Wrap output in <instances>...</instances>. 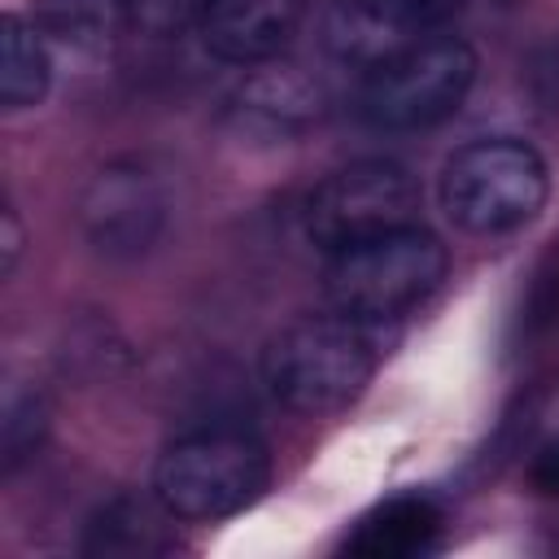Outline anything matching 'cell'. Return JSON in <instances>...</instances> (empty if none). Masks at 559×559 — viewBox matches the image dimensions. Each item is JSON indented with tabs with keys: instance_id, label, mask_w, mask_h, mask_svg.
Segmentation results:
<instances>
[{
	"instance_id": "obj_1",
	"label": "cell",
	"mask_w": 559,
	"mask_h": 559,
	"mask_svg": "<svg viewBox=\"0 0 559 559\" xmlns=\"http://www.w3.org/2000/svg\"><path fill=\"white\" fill-rule=\"evenodd\" d=\"M384 323L354 314H301L262 349V384L297 415H332L349 406L384 358Z\"/></svg>"
},
{
	"instance_id": "obj_2",
	"label": "cell",
	"mask_w": 559,
	"mask_h": 559,
	"mask_svg": "<svg viewBox=\"0 0 559 559\" xmlns=\"http://www.w3.org/2000/svg\"><path fill=\"white\" fill-rule=\"evenodd\" d=\"M550 197L542 153L515 135H489L454 148L437 179L445 218L467 236H507L528 227Z\"/></svg>"
},
{
	"instance_id": "obj_3",
	"label": "cell",
	"mask_w": 559,
	"mask_h": 559,
	"mask_svg": "<svg viewBox=\"0 0 559 559\" xmlns=\"http://www.w3.org/2000/svg\"><path fill=\"white\" fill-rule=\"evenodd\" d=\"M445 266H450L445 245L428 227L406 223L384 236L328 253L323 297L341 314L367 323H393L441 288Z\"/></svg>"
},
{
	"instance_id": "obj_4",
	"label": "cell",
	"mask_w": 559,
	"mask_h": 559,
	"mask_svg": "<svg viewBox=\"0 0 559 559\" xmlns=\"http://www.w3.org/2000/svg\"><path fill=\"white\" fill-rule=\"evenodd\" d=\"M271 485V450L240 428H201L153 463V498L170 520H227Z\"/></svg>"
},
{
	"instance_id": "obj_5",
	"label": "cell",
	"mask_w": 559,
	"mask_h": 559,
	"mask_svg": "<svg viewBox=\"0 0 559 559\" xmlns=\"http://www.w3.org/2000/svg\"><path fill=\"white\" fill-rule=\"evenodd\" d=\"M476 83V52L459 35H424L362 70L358 118L376 131H424L459 114Z\"/></svg>"
},
{
	"instance_id": "obj_6",
	"label": "cell",
	"mask_w": 559,
	"mask_h": 559,
	"mask_svg": "<svg viewBox=\"0 0 559 559\" xmlns=\"http://www.w3.org/2000/svg\"><path fill=\"white\" fill-rule=\"evenodd\" d=\"M415 210H419L415 175L397 162L367 157L314 183V192L301 205V227L323 253H336L345 245L415 223Z\"/></svg>"
},
{
	"instance_id": "obj_7",
	"label": "cell",
	"mask_w": 559,
	"mask_h": 559,
	"mask_svg": "<svg viewBox=\"0 0 559 559\" xmlns=\"http://www.w3.org/2000/svg\"><path fill=\"white\" fill-rule=\"evenodd\" d=\"M166 188L144 162H109L92 175L79 201V223L100 258L127 262L157 245L166 227Z\"/></svg>"
},
{
	"instance_id": "obj_8",
	"label": "cell",
	"mask_w": 559,
	"mask_h": 559,
	"mask_svg": "<svg viewBox=\"0 0 559 559\" xmlns=\"http://www.w3.org/2000/svg\"><path fill=\"white\" fill-rule=\"evenodd\" d=\"M301 13L306 0H210L197 35L210 57L253 70L275 61L293 44Z\"/></svg>"
},
{
	"instance_id": "obj_9",
	"label": "cell",
	"mask_w": 559,
	"mask_h": 559,
	"mask_svg": "<svg viewBox=\"0 0 559 559\" xmlns=\"http://www.w3.org/2000/svg\"><path fill=\"white\" fill-rule=\"evenodd\" d=\"M441 507L428 493H389L367 507L345 533V550L358 559H419L441 542Z\"/></svg>"
},
{
	"instance_id": "obj_10",
	"label": "cell",
	"mask_w": 559,
	"mask_h": 559,
	"mask_svg": "<svg viewBox=\"0 0 559 559\" xmlns=\"http://www.w3.org/2000/svg\"><path fill=\"white\" fill-rule=\"evenodd\" d=\"M323 109V92L314 79H306L297 66H271L253 70L240 92L231 96V114L245 127H262V131H301L310 118H319Z\"/></svg>"
},
{
	"instance_id": "obj_11",
	"label": "cell",
	"mask_w": 559,
	"mask_h": 559,
	"mask_svg": "<svg viewBox=\"0 0 559 559\" xmlns=\"http://www.w3.org/2000/svg\"><path fill=\"white\" fill-rule=\"evenodd\" d=\"M44 39L48 35L35 26V17H22V13L0 17V105L9 114L31 109L48 96L52 57Z\"/></svg>"
},
{
	"instance_id": "obj_12",
	"label": "cell",
	"mask_w": 559,
	"mask_h": 559,
	"mask_svg": "<svg viewBox=\"0 0 559 559\" xmlns=\"http://www.w3.org/2000/svg\"><path fill=\"white\" fill-rule=\"evenodd\" d=\"M35 26L70 48H105L135 26V0H35Z\"/></svg>"
},
{
	"instance_id": "obj_13",
	"label": "cell",
	"mask_w": 559,
	"mask_h": 559,
	"mask_svg": "<svg viewBox=\"0 0 559 559\" xmlns=\"http://www.w3.org/2000/svg\"><path fill=\"white\" fill-rule=\"evenodd\" d=\"M393 44H415L445 26L467 0H354Z\"/></svg>"
},
{
	"instance_id": "obj_14",
	"label": "cell",
	"mask_w": 559,
	"mask_h": 559,
	"mask_svg": "<svg viewBox=\"0 0 559 559\" xmlns=\"http://www.w3.org/2000/svg\"><path fill=\"white\" fill-rule=\"evenodd\" d=\"M48 428V406L39 393H13L4 402V419H0V463L4 472H17L44 441Z\"/></svg>"
},
{
	"instance_id": "obj_15",
	"label": "cell",
	"mask_w": 559,
	"mask_h": 559,
	"mask_svg": "<svg viewBox=\"0 0 559 559\" xmlns=\"http://www.w3.org/2000/svg\"><path fill=\"white\" fill-rule=\"evenodd\" d=\"M100 537L87 542V550H157L162 542H148V515L135 502H114L100 511V520L92 524Z\"/></svg>"
},
{
	"instance_id": "obj_16",
	"label": "cell",
	"mask_w": 559,
	"mask_h": 559,
	"mask_svg": "<svg viewBox=\"0 0 559 559\" xmlns=\"http://www.w3.org/2000/svg\"><path fill=\"white\" fill-rule=\"evenodd\" d=\"M210 0H135V26L153 35H170L183 26H197Z\"/></svg>"
},
{
	"instance_id": "obj_17",
	"label": "cell",
	"mask_w": 559,
	"mask_h": 559,
	"mask_svg": "<svg viewBox=\"0 0 559 559\" xmlns=\"http://www.w3.org/2000/svg\"><path fill=\"white\" fill-rule=\"evenodd\" d=\"M528 485L542 493V498H559V437L537 445L533 463H528Z\"/></svg>"
},
{
	"instance_id": "obj_18",
	"label": "cell",
	"mask_w": 559,
	"mask_h": 559,
	"mask_svg": "<svg viewBox=\"0 0 559 559\" xmlns=\"http://www.w3.org/2000/svg\"><path fill=\"white\" fill-rule=\"evenodd\" d=\"M0 227H4V236H0V249H4V262H0V271L9 275V271H13V262H17V249H22L17 214H13V210H4V214H0Z\"/></svg>"
}]
</instances>
